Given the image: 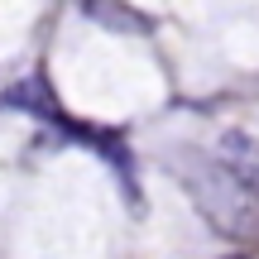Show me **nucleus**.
<instances>
[{
  "label": "nucleus",
  "instance_id": "nucleus-1",
  "mask_svg": "<svg viewBox=\"0 0 259 259\" xmlns=\"http://www.w3.org/2000/svg\"><path fill=\"white\" fill-rule=\"evenodd\" d=\"M0 111H29V115H44V120H58V101L38 77H24V82L5 87L0 92Z\"/></svg>",
  "mask_w": 259,
  "mask_h": 259
}]
</instances>
